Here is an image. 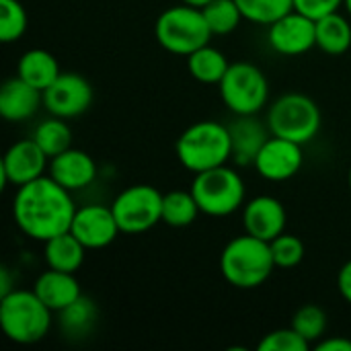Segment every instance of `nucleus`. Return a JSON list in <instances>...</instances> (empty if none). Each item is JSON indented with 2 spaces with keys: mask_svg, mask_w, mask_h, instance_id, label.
Returning <instances> with one entry per match:
<instances>
[{
  "mask_svg": "<svg viewBox=\"0 0 351 351\" xmlns=\"http://www.w3.org/2000/svg\"><path fill=\"white\" fill-rule=\"evenodd\" d=\"M8 292H12L10 278H8V267H2L0 269V296H6Z\"/></svg>",
  "mask_w": 351,
  "mask_h": 351,
  "instance_id": "obj_36",
  "label": "nucleus"
},
{
  "mask_svg": "<svg viewBox=\"0 0 351 351\" xmlns=\"http://www.w3.org/2000/svg\"><path fill=\"white\" fill-rule=\"evenodd\" d=\"M97 321V306L90 298L80 296L68 308L60 311V327L68 335H86Z\"/></svg>",
  "mask_w": 351,
  "mask_h": 351,
  "instance_id": "obj_27",
  "label": "nucleus"
},
{
  "mask_svg": "<svg viewBox=\"0 0 351 351\" xmlns=\"http://www.w3.org/2000/svg\"><path fill=\"white\" fill-rule=\"evenodd\" d=\"M348 183H350V189H351V169H350V175H348Z\"/></svg>",
  "mask_w": 351,
  "mask_h": 351,
  "instance_id": "obj_39",
  "label": "nucleus"
},
{
  "mask_svg": "<svg viewBox=\"0 0 351 351\" xmlns=\"http://www.w3.org/2000/svg\"><path fill=\"white\" fill-rule=\"evenodd\" d=\"M16 74L29 84H33L35 88L45 90L62 74V70L53 53H49L47 49L35 47V49H27L21 56L16 64Z\"/></svg>",
  "mask_w": 351,
  "mask_h": 351,
  "instance_id": "obj_21",
  "label": "nucleus"
},
{
  "mask_svg": "<svg viewBox=\"0 0 351 351\" xmlns=\"http://www.w3.org/2000/svg\"><path fill=\"white\" fill-rule=\"evenodd\" d=\"M327 325H329V317H327V313L321 306L304 304V306H300L294 313L290 327H294L313 346V343H319L325 337Z\"/></svg>",
  "mask_w": 351,
  "mask_h": 351,
  "instance_id": "obj_29",
  "label": "nucleus"
},
{
  "mask_svg": "<svg viewBox=\"0 0 351 351\" xmlns=\"http://www.w3.org/2000/svg\"><path fill=\"white\" fill-rule=\"evenodd\" d=\"M317 47L329 56H341L351 47V25L339 10L317 19Z\"/></svg>",
  "mask_w": 351,
  "mask_h": 351,
  "instance_id": "obj_22",
  "label": "nucleus"
},
{
  "mask_svg": "<svg viewBox=\"0 0 351 351\" xmlns=\"http://www.w3.org/2000/svg\"><path fill=\"white\" fill-rule=\"evenodd\" d=\"M228 66L230 64H228L226 56L220 49L212 47L210 43L187 56L189 74L197 82H204V84H220V80L224 78Z\"/></svg>",
  "mask_w": 351,
  "mask_h": 351,
  "instance_id": "obj_23",
  "label": "nucleus"
},
{
  "mask_svg": "<svg viewBox=\"0 0 351 351\" xmlns=\"http://www.w3.org/2000/svg\"><path fill=\"white\" fill-rule=\"evenodd\" d=\"M175 150L179 162L191 173L222 167L232 158L230 130L212 119L197 121L179 136Z\"/></svg>",
  "mask_w": 351,
  "mask_h": 351,
  "instance_id": "obj_3",
  "label": "nucleus"
},
{
  "mask_svg": "<svg viewBox=\"0 0 351 351\" xmlns=\"http://www.w3.org/2000/svg\"><path fill=\"white\" fill-rule=\"evenodd\" d=\"M343 6L348 8V12H350V16H351V0H346V2H343Z\"/></svg>",
  "mask_w": 351,
  "mask_h": 351,
  "instance_id": "obj_38",
  "label": "nucleus"
},
{
  "mask_svg": "<svg viewBox=\"0 0 351 351\" xmlns=\"http://www.w3.org/2000/svg\"><path fill=\"white\" fill-rule=\"evenodd\" d=\"M286 208L278 197L257 195L243 206V226L249 234L271 243L286 232Z\"/></svg>",
  "mask_w": 351,
  "mask_h": 351,
  "instance_id": "obj_15",
  "label": "nucleus"
},
{
  "mask_svg": "<svg viewBox=\"0 0 351 351\" xmlns=\"http://www.w3.org/2000/svg\"><path fill=\"white\" fill-rule=\"evenodd\" d=\"M317 351H351V339L348 337H327L315 343Z\"/></svg>",
  "mask_w": 351,
  "mask_h": 351,
  "instance_id": "obj_35",
  "label": "nucleus"
},
{
  "mask_svg": "<svg viewBox=\"0 0 351 351\" xmlns=\"http://www.w3.org/2000/svg\"><path fill=\"white\" fill-rule=\"evenodd\" d=\"M212 35L232 33L245 19L237 0H212L202 8Z\"/></svg>",
  "mask_w": 351,
  "mask_h": 351,
  "instance_id": "obj_26",
  "label": "nucleus"
},
{
  "mask_svg": "<svg viewBox=\"0 0 351 351\" xmlns=\"http://www.w3.org/2000/svg\"><path fill=\"white\" fill-rule=\"evenodd\" d=\"M88 249L68 230L43 243V257L47 267L76 274L84 263V253Z\"/></svg>",
  "mask_w": 351,
  "mask_h": 351,
  "instance_id": "obj_20",
  "label": "nucleus"
},
{
  "mask_svg": "<svg viewBox=\"0 0 351 351\" xmlns=\"http://www.w3.org/2000/svg\"><path fill=\"white\" fill-rule=\"evenodd\" d=\"M237 4L247 21L267 27L294 10V0H237Z\"/></svg>",
  "mask_w": 351,
  "mask_h": 351,
  "instance_id": "obj_28",
  "label": "nucleus"
},
{
  "mask_svg": "<svg viewBox=\"0 0 351 351\" xmlns=\"http://www.w3.org/2000/svg\"><path fill=\"white\" fill-rule=\"evenodd\" d=\"M267 39L282 56H302L317 47V21L294 8L269 25Z\"/></svg>",
  "mask_w": 351,
  "mask_h": 351,
  "instance_id": "obj_11",
  "label": "nucleus"
},
{
  "mask_svg": "<svg viewBox=\"0 0 351 351\" xmlns=\"http://www.w3.org/2000/svg\"><path fill=\"white\" fill-rule=\"evenodd\" d=\"M162 193L152 185H132L111 204L119 230L142 234L162 222Z\"/></svg>",
  "mask_w": 351,
  "mask_h": 351,
  "instance_id": "obj_9",
  "label": "nucleus"
},
{
  "mask_svg": "<svg viewBox=\"0 0 351 351\" xmlns=\"http://www.w3.org/2000/svg\"><path fill=\"white\" fill-rule=\"evenodd\" d=\"M43 105V90L35 88L19 74L4 80L0 88V115L6 121H25Z\"/></svg>",
  "mask_w": 351,
  "mask_h": 351,
  "instance_id": "obj_17",
  "label": "nucleus"
},
{
  "mask_svg": "<svg viewBox=\"0 0 351 351\" xmlns=\"http://www.w3.org/2000/svg\"><path fill=\"white\" fill-rule=\"evenodd\" d=\"M259 351H308L311 343L294 329V327H286V329H278L267 333L259 343Z\"/></svg>",
  "mask_w": 351,
  "mask_h": 351,
  "instance_id": "obj_32",
  "label": "nucleus"
},
{
  "mask_svg": "<svg viewBox=\"0 0 351 351\" xmlns=\"http://www.w3.org/2000/svg\"><path fill=\"white\" fill-rule=\"evenodd\" d=\"M199 212L202 210H199L191 189L189 191L175 189V191L165 193V197H162V222L173 228L191 226L197 220Z\"/></svg>",
  "mask_w": 351,
  "mask_h": 351,
  "instance_id": "obj_24",
  "label": "nucleus"
},
{
  "mask_svg": "<svg viewBox=\"0 0 351 351\" xmlns=\"http://www.w3.org/2000/svg\"><path fill=\"white\" fill-rule=\"evenodd\" d=\"M49 156L39 148L33 138L14 142L2 156L0 175L2 185H25L45 175Z\"/></svg>",
  "mask_w": 351,
  "mask_h": 351,
  "instance_id": "obj_13",
  "label": "nucleus"
},
{
  "mask_svg": "<svg viewBox=\"0 0 351 351\" xmlns=\"http://www.w3.org/2000/svg\"><path fill=\"white\" fill-rule=\"evenodd\" d=\"M267 128L271 136L306 144L321 130V109L302 93H286L269 107Z\"/></svg>",
  "mask_w": 351,
  "mask_h": 351,
  "instance_id": "obj_7",
  "label": "nucleus"
},
{
  "mask_svg": "<svg viewBox=\"0 0 351 351\" xmlns=\"http://www.w3.org/2000/svg\"><path fill=\"white\" fill-rule=\"evenodd\" d=\"M337 290H339L341 298L351 304V259L337 274Z\"/></svg>",
  "mask_w": 351,
  "mask_h": 351,
  "instance_id": "obj_34",
  "label": "nucleus"
},
{
  "mask_svg": "<svg viewBox=\"0 0 351 351\" xmlns=\"http://www.w3.org/2000/svg\"><path fill=\"white\" fill-rule=\"evenodd\" d=\"M302 144L280 136H269L267 142L261 146L253 167L263 179L280 183L292 179L302 169Z\"/></svg>",
  "mask_w": 351,
  "mask_h": 351,
  "instance_id": "obj_12",
  "label": "nucleus"
},
{
  "mask_svg": "<svg viewBox=\"0 0 351 351\" xmlns=\"http://www.w3.org/2000/svg\"><path fill=\"white\" fill-rule=\"evenodd\" d=\"M218 86L222 103L234 115H257L269 99L265 74L251 62L230 64Z\"/></svg>",
  "mask_w": 351,
  "mask_h": 351,
  "instance_id": "obj_8",
  "label": "nucleus"
},
{
  "mask_svg": "<svg viewBox=\"0 0 351 351\" xmlns=\"http://www.w3.org/2000/svg\"><path fill=\"white\" fill-rule=\"evenodd\" d=\"M49 177L68 191H80L95 181L97 162L84 150L68 148L49 158Z\"/></svg>",
  "mask_w": 351,
  "mask_h": 351,
  "instance_id": "obj_16",
  "label": "nucleus"
},
{
  "mask_svg": "<svg viewBox=\"0 0 351 351\" xmlns=\"http://www.w3.org/2000/svg\"><path fill=\"white\" fill-rule=\"evenodd\" d=\"M70 193L49 175L21 185L12 202V216L21 232L39 243L68 232L76 212Z\"/></svg>",
  "mask_w": 351,
  "mask_h": 351,
  "instance_id": "obj_1",
  "label": "nucleus"
},
{
  "mask_svg": "<svg viewBox=\"0 0 351 351\" xmlns=\"http://www.w3.org/2000/svg\"><path fill=\"white\" fill-rule=\"evenodd\" d=\"M0 327L21 346L41 341L51 329V311L33 290H12L0 296Z\"/></svg>",
  "mask_w": 351,
  "mask_h": 351,
  "instance_id": "obj_4",
  "label": "nucleus"
},
{
  "mask_svg": "<svg viewBox=\"0 0 351 351\" xmlns=\"http://www.w3.org/2000/svg\"><path fill=\"white\" fill-rule=\"evenodd\" d=\"M93 103V86L90 82L76 72H62L45 90H43V107L62 119L82 115Z\"/></svg>",
  "mask_w": 351,
  "mask_h": 351,
  "instance_id": "obj_10",
  "label": "nucleus"
},
{
  "mask_svg": "<svg viewBox=\"0 0 351 351\" xmlns=\"http://www.w3.org/2000/svg\"><path fill=\"white\" fill-rule=\"evenodd\" d=\"M154 37L162 49L175 56H189L210 43L212 31L206 23L202 8L183 2L158 14L154 25Z\"/></svg>",
  "mask_w": 351,
  "mask_h": 351,
  "instance_id": "obj_5",
  "label": "nucleus"
},
{
  "mask_svg": "<svg viewBox=\"0 0 351 351\" xmlns=\"http://www.w3.org/2000/svg\"><path fill=\"white\" fill-rule=\"evenodd\" d=\"M274 269H276V261L269 243L249 232L232 239L222 249L220 271L222 278L234 288L241 290L259 288L269 280Z\"/></svg>",
  "mask_w": 351,
  "mask_h": 351,
  "instance_id": "obj_2",
  "label": "nucleus"
},
{
  "mask_svg": "<svg viewBox=\"0 0 351 351\" xmlns=\"http://www.w3.org/2000/svg\"><path fill=\"white\" fill-rule=\"evenodd\" d=\"M269 247H271L276 267L280 269H292L300 265V261L304 259V243L294 234L282 232L269 243Z\"/></svg>",
  "mask_w": 351,
  "mask_h": 351,
  "instance_id": "obj_31",
  "label": "nucleus"
},
{
  "mask_svg": "<svg viewBox=\"0 0 351 351\" xmlns=\"http://www.w3.org/2000/svg\"><path fill=\"white\" fill-rule=\"evenodd\" d=\"M33 140L39 144V148L49 156H58L60 152L72 148V130L68 128L66 119L51 115L49 119L41 121L35 132H33Z\"/></svg>",
  "mask_w": 351,
  "mask_h": 351,
  "instance_id": "obj_25",
  "label": "nucleus"
},
{
  "mask_svg": "<svg viewBox=\"0 0 351 351\" xmlns=\"http://www.w3.org/2000/svg\"><path fill=\"white\" fill-rule=\"evenodd\" d=\"M191 193L202 210V214L222 218L234 214L245 206V181L239 171L222 165L202 173H195L191 183Z\"/></svg>",
  "mask_w": 351,
  "mask_h": 351,
  "instance_id": "obj_6",
  "label": "nucleus"
},
{
  "mask_svg": "<svg viewBox=\"0 0 351 351\" xmlns=\"http://www.w3.org/2000/svg\"><path fill=\"white\" fill-rule=\"evenodd\" d=\"M181 2H185V4H189V6H197V8H204L208 2H212V0H181Z\"/></svg>",
  "mask_w": 351,
  "mask_h": 351,
  "instance_id": "obj_37",
  "label": "nucleus"
},
{
  "mask_svg": "<svg viewBox=\"0 0 351 351\" xmlns=\"http://www.w3.org/2000/svg\"><path fill=\"white\" fill-rule=\"evenodd\" d=\"M70 232L86 249H105L117 239L121 230H119V224L115 220L111 206L88 204V206L76 208Z\"/></svg>",
  "mask_w": 351,
  "mask_h": 351,
  "instance_id": "obj_14",
  "label": "nucleus"
},
{
  "mask_svg": "<svg viewBox=\"0 0 351 351\" xmlns=\"http://www.w3.org/2000/svg\"><path fill=\"white\" fill-rule=\"evenodd\" d=\"M346 0H294V8L311 19H321L329 12H337Z\"/></svg>",
  "mask_w": 351,
  "mask_h": 351,
  "instance_id": "obj_33",
  "label": "nucleus"
},
{
  "mask_svg": "<svg viewBox=\"0 0 351 351\" xmlns=\"http://www.w3.org/2000/svg\"><path fill=\"white\" fill-rule=\"evenodd\" d=\"M27 31V10L19 0H0V41L12 43Z\"/></svg>",
  "mask_w": 351,
  "mask_h": 351,
  "instance_id": "obj_30",
  "label": "nucleus"
},
{
  "mask_svg": "<svg viewBox=\"0 0 351 351\" xmlns=\"http://www.w3.org/2000/svg\"><path fill=\"white\" fill-rule=\"evenodd\" d=\"M228 130L232 142V160L237 165H253L261 146L271 136L267 123L263 125L255 115H237Z\"/></svg>",
  "mask_w": 351,
  "mask_h": 351,
  "instance_id": "obj_18",
  "label": "nucleus"
},
{
  "mask_svg": "<svg viewBox=\"0 0 351 351\" xmlns=\"http://www.w3.org/2000/svg\"><path fill=\"white\" fill-rule=\"evenodd\" d=\"M33 292L43 300V304L51 313H60L68 308L72 302H76L82 296L80 284L74 278V274L51 269V267L37 278Z\"/></svg>",
  "mask_w": 351,
  "mask_h": 351,
  "instance_id": "obj_19",
  "label": "nucleus"
}]
</instances>
